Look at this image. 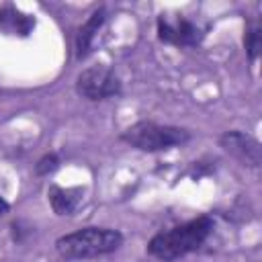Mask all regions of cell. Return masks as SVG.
I'll use <instances>...</instances> for the list:
<instances>
[{"label": "cell", "instance_id": "1", "mask_svg": "<svg viewBox=\"0 0 262 262\" xmlns=\"http://www.w3.org/2000/svg\"><path fill=\"white\" fill-rule=\"evenodd\" d=\"M211 231H213V219L209 215H201V217L180 223L176 227L158 231L147 242V254L162 262L182 258V256L199 250L209 239Z\"/></svg>", "mask_w": 262, "mask_h": 262}, {"label": "cell", "instance_id": "2", "mask_svg": "<svg viewBox=\"0 0 262 262\" xmlns=\"http://www.w3.org/2000/svg\"><path fill=\"white\" fill-rule=\"evenodd\" d=\"M123 244V235L108 227H82L55 239V250L63 260H84L115 252Z\"/></svg>", "mask_w": 262, "mask_h": 262}, {"label": "cell", "instance_id": "3", "mask_svg": "<svg viewBox=\"0 0 262 262\" xmlns=\"http://www.w3.org/2000/svg\"><path fill=\"white\" fill-rule=\"evenodd\" d=\"M121 139L141 151H162L184 145L190 139V131L184 127L160 125L154 121H137L121 133Z\"/></svg>", "mask_w": 262, "mask_h": 262}, {"label": "cell", "instance_id": "4", "mask_svg": "<svg viewBox=\"0 0 262 262\" xmlns=\"http://www.w3.org/2000/svg\"><path fill=\"white\" fill-rule=\"evenodd\" d=\"M76 92L86 100H104L121 94V82L111 68L96 63L78 74Z\"/></svg>", "mask_w": 262, "mask_h": 262}, {"label": "cell", "instance_id": "5", "mask_svg": "<svg viewBox=\"0 0 262 262\" xmlns=\"http://www.w3.org/2000/svg\"><path fill=\"white\" fill-rule=\"evenodd\" d=\"M201 29L182 14H160L158 16V39L176 45V47H192L201 41Z\"/></svg>", "mask_w": 262, "mask_h": 262}, {"label": "cell", "instance_id": "6", "mask_svg": "<svg viewBox=\"0 0 262 262\" xmlns=\"http://www.w3.org/2000/svg\"><path fill=\"white\" fill-rule=\"evenodd\" d=\"M219 145L248 168H258L262 162V145L256 137L244 131H225L219 137Z\"/></svg>", "mask_w": 262, "mask_h": 262}, {"label": "cell", "instance_id": "7", "mask_svg": "<svg viewBox=\"0 0 262 262\" xmlns=\"http://www.w3.org/2000/svg\"><path fill=\"white\" fill-rule=\"evenodd\" d=\"M35 27V18L31 14L20 12L12 4L0 6V33L12 37H27Z\"/></svg>", "mask_w": 262, "mask_h": 262}, {"label": "cell", "instance_id": "8", "mask_svg": "<svg viewBox=\"0 0 262 262\" xmlns=\"http://www.w3.org/2000/svg\"><path fill=\"white\" fill-rule=\"evenodd\" d=\"M82 194H84V190L80 186L63 188V186L51 184L49 190H47V199H49V205L55 211V215H70V213H74L78 209V205L82 203Z\"/></svg>", "mask_w": 262, "mask_h": 262}, {"label": "cell", "instance_id": "9", "mask_svg": "<svg viewBox=\"0 0 262 262\" xmlns=\"http://www.w3.org/2000/svg\"><path fill=\"white\" fill-rule=\"evenodd\" d=\"M102 23H104V8L100 6V8H96L88 16V20L78 31V37H76V57L78 59H82V57H86L90 53L92 43H94V37L98 33V29L102 27Z\"/></svg>", "mask_w": 262, "mask_h": 262}, {"label": "cell", "instance_id": "10", "mask_svg": "<svg viewBox=\"0 0 262 262\" xmlns=\"http://www.w3.org/2000/svg\"><path fill=\"white\" fill-rule=\"evenodd\" d=\"M244 45H246V53H248L250 61H256V57L260 53V47H262V39H260V29L258 27H250L246 31Z\"/></svg>", "mask_w": 262, "mask_h": 262}, {"label": "cell", "instance_id": "11", "mask_svg": "<svg viewBox=\"0 0 262 262\" xmlns=\"http://www.w3.org/2000/svg\"><path fill=\"white\" fill-rule=\"evenodd\" d=\"M59 166V158L55 154H45L37 164H35V172L39 176H47L49 172H53Z\"/></svg>", "mask_w": 262, "mask_h": 262}, {"label": "cell", "instance_id": "12", "mask_svg": "<svg viewBox=\"0 0 262 262\" xmlns=\"http://www.w3.org/2000/svg\"><path fill=\"white\" fill-rule=\"evenodd\" d=\"M8 209H10V205L6 203V199H4V196H0V217H2V215H6V213H8Z\"/></svg>", "mask_w": 262, "mask_h": 262}]
</instances>
